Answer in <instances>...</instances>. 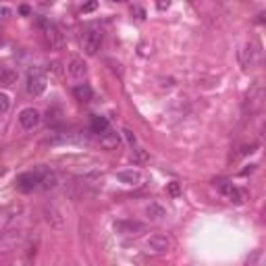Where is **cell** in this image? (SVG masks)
Segmentation results:
<instances>
[{
  "instance_id": "obj_1",
  "label": "cell",
  "mask_w": 266,
  "mask_h": 266,
  "mask_svg": "<svg viewBox=\"0 0 266 266\" xmlns=\"http://www.w3.org/2000/svg\"><path fill=\"white\" fill-rule=\"evenodd\" d=\"M81 46H83L85 54L94 56L100 50V46H102V29L96 27V25H90L81 36Z\"/></svg>"
},
{
  "instance_id": "obj_2",
  "label": "cell",
  "mask_w": 266,
  "mask_h": 266,
  "mask_svg": "<svg viewBox=\"0 0 266 266\" xmlns=\"http://www.w3.org/2000/svg\"><path fill=\"white\" fill-rule=\"evenodd\" d=\"M25 90L29 96H40L46 90V75L40 66H33L27 71V81H25Z\"/></svg>"
},
{
  "instance_id": "obj_3",
  "label": "cell",
  "mask_w": 266,
  "mask_h": 266,
  "mask_svg": "<svg viewBox=\"0 0 266 266\" xmlns=\"http://www.w3.org/2000/svg\"><path fill=\"white\" fill-rule=\"evenodd\" d=\"M239 62H241V66L246 71H250V69H256V66L260 64V50H258V46L256 44H246L241 50H239Z\"/></svg>"
},
{
  "instance_id": "obj_4",
  "label": "cell",
  "mask_w": 266,
  "mask_h": 266,
  "mask_svg": "<svg viewBox=\"0 0 266 266\" xmlns=\"http://www.w3.org/2000/svg\"><path fill=\"white\" fill-rule=\"evenodd\" d=\"M40 25L44 27V44L50 48V50H58L60 46H62V33L58 31V27L56 25H52V23H46V21H40Z\"/></svg>"
},
{
  "instance_id": "obj_5",
  "label": "cell",
  "mask_w": 266,
  "mask_h": 266,
  "mask_svg": "<svg viewBox=\"0 0 266 266\" xmlns=\"http://www.w3.org/2000/svg\"><path fill=\"white\" fill-rule=\"evenodd\" d=\"M40 121H42V115H40L36 108H23L21 115H19V123H21V127L27 129V131L36 129V127L40 125Z\"/></svg>"
},
{
  "instance_id": "obj_6",
  "label": "cell",
  "mask_w": 266,
  "mask_h": 266,
  "mask_svg": "<svg viewBox=\"0 0 266 266\" xmlns=\"http://www.w3.org/2000/svg\"><path fill=\"white\" fill-rule=\"evenodd\" d=\"M44 216H46V223L56 229V231H62L64 229V218H62V212L54 206V204H46L44 206Z\"/></svg>"
},
{
  "instance_id": "obj_7",
  "label": "cell",
  "mask_w": 266,
  "mask_h": 266,
  "mask_svg": "<svg viewBox=\"0 0 266 266\" xmlns=\"http://www.w3.org/2000/svg\"><path fill=\"white\" fill-rule=\"evenodd\" d=\"M218 189L231 199V202H235V204H241L243 202V199H246V193L241 191V189H237L235 185H233V183H229V181H225V179H220L218 183Z\"/></svg>"
},
{
  "instance_id": "obj_8",
  "label": "cell",
  "mask_w": 266,
  "mask_h": 266,
  "mask_svg": "<svg viewBox=\"0 0 266 266\" xmlns=\"http://www.w3.org/2000/svg\"><path fill=\"white\" fill-rule=\"evenodd\" d=\"M115 231L121 233V235H133V233L144 231V223H138V220H117L115 223Z\"/></svg>"
},
{
  "instance_id": "obj_9",
  "label": "cell",
  "mask_w": 266,
  "mask_h": 266,
  "mask_svg": "<svg viewBox=\"0 0 266 266\" xmlns=\"http://www.w3.org/2000/svg\"><path fill=\"white\" fill-rule=\"evenodd\" d=\"M17 185H19V189H23V191H31V189H36V187L40 185V171L19 175Z\"/></svg>"
},
{
  "instance_id": "obj_10",
  "label": "cell",
  "mask_w": 266,
  "mask_h": 266,
  "mask_svg": "<svg viewBox=\"0 0 266 266\" xmlns=\"http://www.w3.org/2000/svg\"><path fill=\"white\" fill-rule=\"evenodd\" d=\"M117 179L121 181V183H125V185H133V187H138V185H142V181H144V175L140 173V171H121V173H117Z\"/></svg>"
},
{
  "instance_id": "obj_11",
  "label": "cell",
  "mask_w": 266,
  "mask_h": 266,
  "mask_svg": "<svg viewBox=\"0 0 266 266\" xmlns=\"http://www.w3.org/2000/svg\"><path fill=\"white\" fill-rule=\"evenodd\" d=\"M148 248H150L154 254H164V252L171 250V241L166 239L164 235H152V237L148 239Z\"/></svg>"
},
{
  "instance_id": "obj_12",
  "label": "cell",
  "mask_w": 266,
  "mask_h": 266,
  "mask_svg": "<svg viewBox=\"0 0 266 266\" xmlns=\"http://www.w3.org/2000/svg\"><path fill=\"white\" fill-rule=\"evenodd\" d=\"M66 71H69L73 77L81 79V77H85V73H87V64L83 62V58L73 56V58L69 60V64H66Z\"/></svg>"
},
{
  "instance_id": "obj_13",
  "label": "cell",
  "mask_w": 266,
  "mask_h": 266,
  "mask_svg": "<svg viewBox=\"0 0 266 266\" xmlns=\"http://www.w3.org/2000/svg\"><path fill=\"white\" fill-rule=\"evenodd\" d=\"M58 185V175L54 171H40V187L50 191Z\"/></svg>"
},
{
  "instance_id": "obj_14",
  "label": "cell",
  "mask_w": 266,
  "mask_h": 266,
  "mask_svg": "<svg viewBox=\"0 0 266 266\" xmlns=\"http://www.w3.org/2000/svg\"><path fill=\"white\" fill-rule=\"evenodd\" d=\"M73 94H75V98L79 100L81 104L90 102V100L94 98V92H92V87H90L87 83H79V85H75V87H73Z\"/></svg>"
},
{
  "instance_id": "obj_15",
  "label": "cell",
  "mask_w": 266,
  "mask_h": 266,
  "mask_svg": "<svg viewBox=\"0 0 266 266\" xmlns=\"http://www.w3.org/2000/svg\"><path fill=\"white\" fill-rule=\"evenodd\" d=\"M100 146L102 148H106V150H113V148H117L119 146V133H115V131H106V133H102L100 136Z\"/></svg>"
},
{
  "instance_id": "obj_16",
  "label": "cell",
  "mask_w": 266,
  "mask_h": 266,
  "mask_svg": "<svg viewBox=\"0 0 266 266\" xmlns=\"http://www.w3.org/2000/svg\"><path fill=\"white\" fill-rule=\"evenodd\" d=\"M146 216H148L150 220H160V218H164V216H166V210H164L160 204L152 202L150 206H146Z\"/></svg>"
},
{
  "instance_id": "obj_17",
  "label": "cell",
  "mask_w": 266,
  "mask_h": 266,
  "mask_svg": "<svg viewBox=\"0 0 266 266\" xmlns=\"http://www.w3.org/2000/svg\"><path fill=\"white\" fill-rule=\"evenodd\" d=\"M92 131L102 136V133L108 131V119L106 117H92Z\"/></svg>"
},
{
  "instance_id": "obj_18",
  "label": "cell",
  "mask_w": 266,
  "mask_h": 266,
  "mask_svg": "<svg viewBox=\"0 0 266 266\" xmlns=\"http://www.w3.org/2000/svg\"><path fill=\"white\" fill-rule=\"evenodd\" d=\"M260 98H262V90H260V85H254V87L250 90V94H248L250 110H254V108H258V106H260Z\"/></svg>"
},
{
  "instance_id": "obj_19",
  "label": "cell",
  "mask_w": 266,
  "mask_h": 266,
  "mask_svg": "<svg viewBox=\"0 0 266 266\" xmlns=\"http://www.w3.org/2000/svg\"><path fill=\"white\" fill-rule=\"evenodd\" d=\"M60 117H62L60 108H48V113H46V123H48V127H58L60 121H62Z\"/></svg>"
},
{
  "instance_id": "obj_20",
  "label": "cell",
  "mask_w": 266,
  "mask_h": 266,
  "mask_svg": "<svg viewBox=\"0 0 266 266\" xmlns=\"http://www.w3.org/2000/svg\"><path fill=\"white\" fill-rule=\"evenodd\" d=\"M17 79V75H15V71H11L9 66H5V64H0V83H13Z\"/></svg>"
},
{
  "instance_id": "obj_21",
  "label": "cell",
  "mask_w": 266,
  "mask_h": 266,
  "mask_svg": "<svg viewBox=\"0 0 266 266\" xmlns=\"http://www.w3.org/2000/svg\"><path fill=\"white\" fill-rule=\"evenodd\" d=\"M9 106H11V98H9L7 94L0 92V115L7 113V110H9Z\"/></svg>"
},
{
  "instance_id": "obj_22",
  "label": "cell",
  "mask_w": 266,
  "mask_h": 266,
  "mask_svg": "<svg viewBox=\"0 0 266 266\" xmlns=\"http://www.w3.org/2000/svg\"><path fill=\"white\" fill-rule=\"evenodd\" d=\"M123 136H125V140H127L131 146L138 142V140H136V136H133V131H131V129H123Z\"/></svg>"
},
{
  "instance_id": "obj_23",
  "label": "cell",
  "mask_w": 266,
  "mask_h": 266,
  "mask_svg": "<svg viewBox=\"0 0 266 266\" xmlns=\"http://www.w3.org/2000/svg\"><path fill=\"white\" fill-rule=\"evenodd\" d=\"M136 158H138L140 162H146V160H148V154H146L142 148H138V150H136Z\"/></svg>"
},
{
  "instance_id": "obj_24",
  "label": "cell",
  "mask_w": 266,
  "mask_h": 266,
  "mask_svg": "<svg viewBox=\"0 0 266 266\" xmlns=\"http://www.w3.org/2000/svg\"><path fill=\"white\" fill-rule=\"evenodd\" d=\"M11 17V9L9 7H0V19H7Z\"/></svg>"
},
{
  "instance_id": "obj_25",
  "label": "cell",
  "mask_w": 266,
  "mask_h": 266,
  "mask_svg": "<svg viewBox=\"0 0 266 266\" xmlns=\"http://www.w3.org/2000/svg\"><path fill=\"white\" fill-rule=\"evenodd\" d=\"M96 7H98V5H96V3H92V5H85V7L81 9V11H83V13H90V11H94Z\"/></svg>"
},
{
  "instance_id": "obj_26",
  "label": "cell",
  "mask_w": 266,
  "mask_h": 266,
  "mask_svg": "<svg viewBox=\"0 0 266 266\" xmlns=\"http://www.w3.org/2000/svg\"><path fill=\"white\" fill-rule=\"evenodd\" d=\"M169 189H171V193H173V195H177V193H179V183H171V187H169Z\"/></svg>"
}]
</instances>
